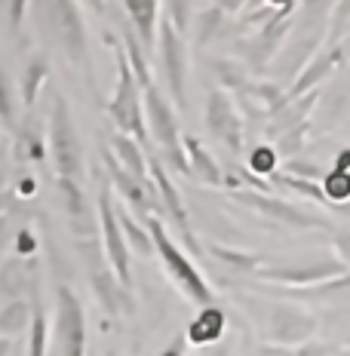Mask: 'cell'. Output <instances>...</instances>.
<instances>
[{
	"label": "cell",
	"instance_id": "cell-1",
	"mask_svg": "<svg viewBox=\"0 0 350 356\" xmlns=\"http://www.w3.org/2000/svg\"><path fill=\"white\" fill-rule=\"evenodd\" d=\"M141 221H145L148 234H151V240H154V255L160 258L163 270L169 273V280L175 283L178 292H182L188 301L197 304V307H209V304H215L212 286L206 283L203 270L175 246V240L169 236L166 221H163L160 215H148V218H141Z\"/></svg>",
	"mask_w": 350,
	"mask_h": 356
},
{
	"label": "cell",
	"instance_id": "cell-2",
	"mask_svg": "<svg viewBox=\"0 0 350 356\" xmlns=\"http://www.w3.org/2000/svg\"><path fill=\"white\" fill-rule=\"evenodd\" d=\"M111 49H114V58H117V86H114V95L108 102V117L111 123L117 126L120 136H129L145 147L148 145V123H145V102H141V86L132 74L129 62H126V53H123V43L117 37H108Z\"/></svg>",
	"mask_w": 350,
	"mask_h": 356
},
{
	"label": "cell",
	"instance_id": "cell-3",
	"mask_svg": "<svg viewBox=\"0 0 350 356\" xmlns=\"http://www.w3.org/2000/svg\"><path fill=\"white\" fill-rule=\"evenodd\" d=\"M47 145L53 151V166L56 178L62 181H83L86 163H83V145H80V132L74 126L71 105L62 92H53V105H49V120H47Z\"/></svg>",
	"mask_w": 350,
	"mask_h": 356
},
{
	"label": "cell",
	"instance_id": "cell-4",
	"mask_svg": "<svg viewBox=\"0 0 350 356\" xmlns=\"http://www.w3.org/2000/svg\"><path fill=\"white\" fill-rule=\"evenodd\" d=\"M141 102H145V123L151 126V136L163 151L166 163L175 172L191 178L188 157H184V136H182V129H178V117H175L173 102L166 99V92H163L157 83H148L141 89Z\"/></svg>",
	"mask_w": 350,
	"mask_h": 356
},
{
	"label": "cell",
	"instance_id": "cell-5",
	"mask_svg": "<svg viewBox=\"0 0 350 356\" xmlns=\"http://www.w3.org/2000/svg\"><path fill=\"white\" fill-rule=\"evenodd\" d=\"M350 277V267L341 264L338 258H314V261H277V264H262L255 270V280L262 283H280L295 292H308V289L335 283V280Z\"/></svg>",
	"mask_w": 350,
	"mask_h": 356
},
{
	"label": "cell",
	"instance_id": "cell-6",
	"mask_svg": "<svg viewBox=\"0 0 350 356\" xmlns=\"http://www.w3.org/2000/svg\"><path fill=\"white\" fill-rule=\"evenodd\" d=\"M47 10L53 13L49 19H53V28H56L58 40H62L65 56L71 58V65H77L83 71L86 83L95 89V71H93V56H89V40H86V25H83L80 3L62 0V3H49Z\"/></svg>",
	"mask_w": 350,
	"mask_h": 356
},
{
	"label": "cell",
	"instance_id": "cell-7",
	"mask_svg": "<svg viewBox=\"0 0 350 356\" xmlns=\"http://www.w3.org/2000/svg\"><path fill=\"white\" fill-rule=\"evenodd\" d=\"M157 62H160L169 95L175 99L178 111H184L188 108V43H184V34H178L166 16L160 19Z\"/></svg>",
	"mask_w": 350,
	"mask_h": 356
},
{
	"label": "cell",
	"instance_id": "cell-8",
	"mask_svg": "<svg viewBox=\"0 0 350 356\" xmlns=\"http://www.w3.org/2000/svg\"><path fill=\"white\" fill-rule=\"evenodd\" d=\"M99 227H102V246H105V258L111 273L117 277V283L132 292V264H129V246H126V234L117 221L114 209V191L111 184H102L99 191Z\"/></svg>",
	"mask_w": 350,
	"mask_h": 356
},
{
	"label": "cell",
	"instance_id": "cell-9",
	"mask_svg": "<svg viewBox=\"0 0 350 356\" xmlns=\"http://www.w3.org/2000/svg\"><path fill=\"white\" fill-rule=\"evenodd\" d=\"M53 356H86V310L68 286L56 289V350Z\"/></svg>",
	"mask_w": 350,
	"mask_h": 356
},
{
	"label": "cell",
	"instance_id": "cell-10",
	"mask_svg": "<svg viewBox=\"0 0 350 356\" xmlns=\"http://www.w3.org/2000/svg\"><path fill=\"white\" fill-rule=\"evenodd\" d=\"M230 200L240 206H249L252 212L264 215V218H273L277 225H286V227H295V231H317V227H326L329 231V218H319V215H310L298 206L286 203V200H277L271 194H262V191H243V188H234L230 191Z\"/></svg>",
	"mask_w": 350,
	"mask_h": 356
},
{
	"label": "cell",
	"instance_id": "cell-11",
	"mask_svg": "<svg viewBox=\"0 0 350 356\" xmlns=\"http://www.w3.org/2000/svg\"><path fill=\"white\" fill-rule=\"evenodd\" d=\"M319 329V320L298 304H273L267 314V338L277 347H301L310 344Z\"/></svg>",
	"mask_w": 350,
	"mask_h": 356
},
{
	"label": "cell",
	"instance_id": "cell-12",
	"mask_svg": "<svg viewBox=\"0 0 350 356\" xmlns=\"http://www.w3.org/2000/svg\"><path fill=\"white\" fill-rule=\"evenodd\" d=\"M148 169H151V181H154V191H157V200L163 206V212L169 215V221H173V227L178 234H182L184 246H188L193 255H200L203 246H200L197 240H193V227H191V218H188V209H184V200L178 194L175 181L169 178L166 172V163L160 157H148Z\"/></svg>",
	"mask_w": 350,
	"mask_h": 356
},
{
	"label": "cell",
	"instance_id": "cell-13",
	"mask_svg": "<svg viewBox=\"0 0 350 356\" xmlns=\"http://www.w3.org/2000/svg\"><path fill=\"white\" fill-rule=\"evenodd\" d=\"M206 129L228 151L234 154L243 151V117L225 89H212L209 99H206Z\"/></svg>",
	"mask_w": 350,
	"mask_h": 356
},
{
	"label": "cell",
	"instance_id": "cell-14",
	"mask_svg": "<svg viewBox=\"0 0 350 356\" xmlns=\"http://www.w3.org/2000/svg\"><path fill=\"white\" fill-rule=\"evenodd\" d=\"M80 249H83V258L89 261V280H93V292H95V298H99V304L108 310L111 316H120V314L129 316L132 310H136L132 292L117 283V277L111 273V267L108 270L105 267H99L102 258H99V252H95L93 243H83Z\"/></svg>",
	"mask_w": 350,
	"mask_h": 356
},
{
	"label": "cell",
	"instance_id": "cell-15",
	"mask_svg": "<svg viewBox=\"0 0 350 356\" xmlns=\"http://www.w3.org/2000/svg\"><path fill=\"white\" fill-rule=\"evenodd\" d=\"M123 10H126V16H129L132 34H136L138 47L145 49V56L157 53V34H160L163 3H157V0H126Z\"/></svg>",
	"mask_w": 350,
	"mask_h": 356
},
{
	"label": "cell",
	"instance_id": "cell-16",
	"mask_svg": "<svg viewBox=\"0 0 350 356\" xmlns=\"http://www.w3.org/2000/svg\"><path fill=\"white\" fill-rule=\"evenodd\" d=\"M341 58H344L341 47H326V49H319V53L310 58L308 65H304L301 77H295V83L289 86L286 102L304 99V95H310L317 86H323V80H329V77H332V71L341 65Z\"/></svg>",
	"mask_w": 350,
	"mask_h": 356
},
{
	"label": "cell",
	"instance_id": "cell-17",
	"mask_svg": "<svg viewBox=\"0 0 350 356\" xmlns=\"http://www.w3.org/2000/svg\"><path fill=\"white\" fill-rule=\"evenodd\" d=\"M105 151L117 160V166H120L123 172H129L132 178H136V181L148 184V188H154V181H151V169H148V154H145V147H141L136 138L120 136V132H111Z\"/></svg>",
	"mask_w": 350,
	"mask_h": 356
},
{
	"label": "cell",
	"instance_id": "cell-18",
	"mask_svg": "<svg viewBox=\"0 0 350 356\" xmlns=\"http://www.w3.org/2000/svg\"><path fill=\"white\" fill-rule=\"evenodd\" d=\"M228 332V320H225V310L209 304V307H203L197 316L191 320L188 325V344H200V347H215L221 344V335Z\"/></svg>",
	"mask_w": 350,
	"mask_h": 356
},
{
	"label": "cell",
	"instance_id": "cell-19",
	"mask_svg": "<svg viewBox=\"0 0 350 356\" xmlns=\"http://www.w3.org/2000/svg\"><path fill=\"white\" fill-rule=\"evenodd\" d=\"M184 157H188V169L191 178H197L200 184H209V188H221L225 184V172L215 163V157L200 145V138L184 136Z\"/></svg>",
	"mask_w": 350,
	"mask_h": 356
},
{
	"label": "cell",
	"instance_id": "cell-20",
	"mask_svg": "<svg viewBox=\"0 0 350 356\" xmlns=\"http://www.w3.org/2000/svg\"><path fill=\"white\" fill-rule=\"evenodd\" d=\"M16 160L19 163H40L47 157V136L40 132L34 117H25V123L16 126Z\"/></svg>",
	"mask_w": 350,
	"mask_h": 356
},
{
	"label": "cell",
	"instance_id": "cell-21",
	"mask_svg": "<svg viewBox=\"0 0 350 356\" xmlns=\"http://www.w3.org/2000/svg\"><path fill=\"white\" fill-rule=\"evenodd\" d=\"M31 329V304L25 298L16 301H6L3 310H0V341H10L19 338Z\"/></svg>",
	"mask_w": 350,
	"mask_h": 356
},
{
	"label": "cell",
	"instance_id": "cell-22",
	"mask_svg": "<svg viewBox=\"0 0 350 356\" xmlns=\"http://www.w3.org/2000/svg\"><path fill=\"white\" fill-rule=\"evenodd\" d=\"M49 80V62L43 56H34L25 62V71H22V102H25V108H34L37 95H40V89L47 86Z\"/></svg>",
	"mask_w": 350,
	"mask_h": 356
},
{
	"label": "cell",
	"instance_id": "cell-23",
	"mask_svg": "<svg viewBox=\"0 0 350 356\" xmlns=\"http://www.w3.org/2000/svg\"><path fill=\"white\" fill-rule=\"evenodd\" d=\"M53 344H49V316L43 310L40 298L34 295L31 301V329H28V356H49Z\"/></svg>",
	"mask_w": 350,
	"mask_h": 356
},
{
	"label": "cell",
	"instance_id": "cell-24",
	"mask_svg": "<svg viewBox=\"0 0 350 356\" xmlns=\"http://www.w3.org/2000/svg\"><path fill=\"white\" fill-rule=\"evenodd\" d=\"M114 209H117V221H120V227L126 234V246H132L138 255H145V258L154 255V240H151V234H148V227L138 225L132 215H126V206L114 203Z\"/></svg>",
	"mask_w": 350,
	"mask_h": 356
},
{
	"label": "cell",
	"instance_id": "cell-25",
	"mask_svg": "<svg viewBox=\"0 0 350 356\" xmlns=\"http://www.w3.org/2000/svg\"><path fill=\"white\" fill-rule=\"evenodd\" d=\"M228 10H237V6H225V3H212V6H200V28H197V47L203 49L206 43L215 40V34L221 31L225 25V13Z\"/></svg>",
	"mask_w": 350,
	"mask_h": 356
},
{
	"label": "cell",
	"instance_id": "cell-26",
	"mask_svg": "<svg viewBox=\"0 0 350 356\" xmlns=\"http://www.w3.org/2000/svg\"><path fill=\"white\" fill-rule=\"evenodd\" d=\"M206 252L215 258V261L234 267V270H243V273H252L255 277V270L262 267V258L258 255H249V252H237L230 246H218V243H212V246H206Z\"/></svg>",
	"mask_w": 350,
	"mask_h": 356
},
{
	"label": "cell",
	"instance_id": "cell-27",
	"mask_svg": "<svg viewBox=\"0 0 350 356\" xmlns=\"http://www.w3.org/2000/svg\"><path fill=\"white\" fill-rule=\"evenodd\" d=\"M344 353L341 347L335 344H317V341H310V344H301V347H277V344H262L255 350V356H338Z\"/></svg>",
	"mask_w": 350,
	"mask_h": 356
},
{
	"label": "cell",
	"instance_id": "cell-28",
	"mask_svg": "<svg viewBox=\"0 0 350 356\" xmlns=\"http://www.w3.org/2000/svg\"><path fill=\"white\" fill-rule=\"evenodd\" d=\"M19 111H16V92H13V80L10 74H6V68L0 65V123H3V129L16 132L19 126Z\"/></svg>",
	"mask_w": 350,
	"mask_h": 356
},
{
	"label": "cell",
	"instance_id": "cell-29",
	"mask_svg": "<svg viewBox=\"0 0 350 356\" xmlns=\"http://www.w3.org/2000/svg\"><path fill=\"white\" fill-rule=\"evenodd\" d=\"M56 184H58V194H62V206H65V212H68V218H86L89 215V206H86V194H83V188H80L77 181H62V178H56Z\"/></svg>",
	"mask_w": 350,
	"mask_h": 356
},
{
	"label": "cell",
	"instance_id": "cell-30",
	"mask_svg": "<svg viewBox=\"0 0 350 356\" xmlns=\"http://www.w3.org/2000/svg\"><path fill=\"white\" fill-rule=\"evenodd\" d=\"M323 194H326V203L329 206H341L350 200V172H341V169H329L323 175Z\"/></svg>",
	"mask_w": 350,
	"mask_h": 356
},
{
	"label": "cell",
	"instance_id": "cell-31",
	"mask_svg": "<svg viewBox=\"0 0 350 356\" xmlns=\"http://www.w3.org/2000/svg\"><path fill=\"white\" fill-rule=\"evenodd\" d=\"M277 147L273 145H258V147H252L249 151V169L255 175H267L271 178L273 175V169H277Z\"/></svg>",
	"mask_w": 350,
	"mask_h": 356
},
{
	"label": "cell",
	"instance_id": "cell-32",
	"mask_svg": "<svg viewBox=\"0 0 350 356\" xmlns=\"http://www.w3.org/2000/svg\"><path fill=\"white\" fill-rule=\"evenodd\" d=\"M212 71L225 80V86H246V71L237 62H225V58H212Z\"/></svg>",
	"mask_w": 350,
	"mask_h": 356
},
{
	"label": "cell",
	"instance_id": "cell-33",
	"mask_svg": "<svg viewBox=\"0 0 350 356\" xmlns=\"http://www.w3.org/2000/svg\"><path fill=\"white\" fill-rule=\"evenodd\" d=\"M163 10L173 13V16H166V19L173 22V28L178 34H184V31H188V19H191L188 13H193L197 6H193V3H163Z\"/></svg>",
	"mask_w": 350,
	"mask_h": 356
},
{
	"label": "cell",
	"instance_id": "cell-34",
	"mask_svg": "<svg viewBox=\"0 0 350 356\" xmlns=\"http://www.w3.org/2000/svg\"><path fill=\"white\" fill-rule=\"evenodd\" d=\"M3 13H10V28H13V34H19V28H22V13H28V3H3L0 6Z\"/></svg>",
	"mask_w": 350,
	"mask_h": 356
},
{
	"label": "cell",
	"instance_id": "cell-35",
	"mask_svg": "<svg viewBox=\"0 0 350 356\" xmlns=\"http://www.w3.org/2000/svg\"><path fill=\"white\" fill-rule=\"evenodd\" d=\"M184 353H188V335H184V332H178V335L169 341L166 347H163L160 356H184Z\"/></svg>",
	"mask_w": 350,
	"mask_h": 356
},
{
	"label": "cell",
	"instance_id": "cell-36",
	"mask_svg": "<svg viewBox=\"0 0 350 356\" xmlns=\"http://www.w3.org/2000/svg\"><path fill=\"white\" fill-rule=\"evenodd\" d=\"M335 258H338L341 264L350 267V231H344L341 236H335Z\"/></svg>",
	"mask_w": 350,
	"mask_h": 356
},
{
	"label": "cell",
	"instance_id": "cell-37",
	"mask_svg": "<svg viewBox=\"0 0 350 356\" xmlns=\"http://www.w3.org/2000/svg\"><path fill=\"white\" fill-rule=\"evenodd\" d=\"M332 169H341V172H350V151H341L338 157H335V166Z\"/></svg>",
	"mask_w": 350,
	"mask_h": 356
},
{
	"label": "cell",
	"instance_id": "cell-38",
	"mask_svg": "<svg viewBox=\"0 0 350 356\" xmlns=\"http://www.w3.org/2000/svg\"><path fill=\"white\" fill-rule=\"evenodd\" d=\"M230 353V347L228 344H215V347H206V353L203 356H228Z\"/></svg>",
	"mask_w": 350,
	"mask_h": 356
},
{
	"label": "cell",
	"instance_id": "cell-39",
	"mask_svg": "<svg viewBox=\"0 0 350 356\" xmlns=\"http://www.w3.org/2000/svg\"><path fill=\"white\" fill-rule=\"evenodd\" d=\"M3 154H6V138L0 136V181H3Z\"/></svg>",
	"mask_w": 350,
	"mask_h": 356
},
{
	"label": "cell",
	"instance_id": "cell-40",
	"mask_svg": "<svg viewBox=\"0 0 350 356\" xmlns=\"http://www.w3.org/2000/svg\"><path fill=\"white\" fill-rule=\"evenodd\" d=\"M10 353V341H0V356Z\"/></svg>",
	"mask_w": 350,
	"mask_h": 356
},
{
	"label": "cell",
	"instance_id": "cell-41",
	"mask_svg": "<svg viewBox=\"0 0 350 356\" xmlns=\"http://www.w3.org/2000/svg\"><path fill=\"white\" fill-rule=\"evenodd\" d=\"M338 356H350V350H344V353H338Z\"/></svg>",
	"mask_w": 350,
	"mask_h": 356
},
{
	"label": "cell",
	"instance_id": "cell-42",
	"mask_svg": "<svg viewBox=\"0 0 350 356\" xmlns=\"http://www.w3.org/2000/svg\"><path fill=\"white\" fill-rule=\"evenodd\" d=\"M49 356H53V350H49Z\"/></svg>",
	"mask_w": 350,
	"mask_h": 356
}]
</instances>
